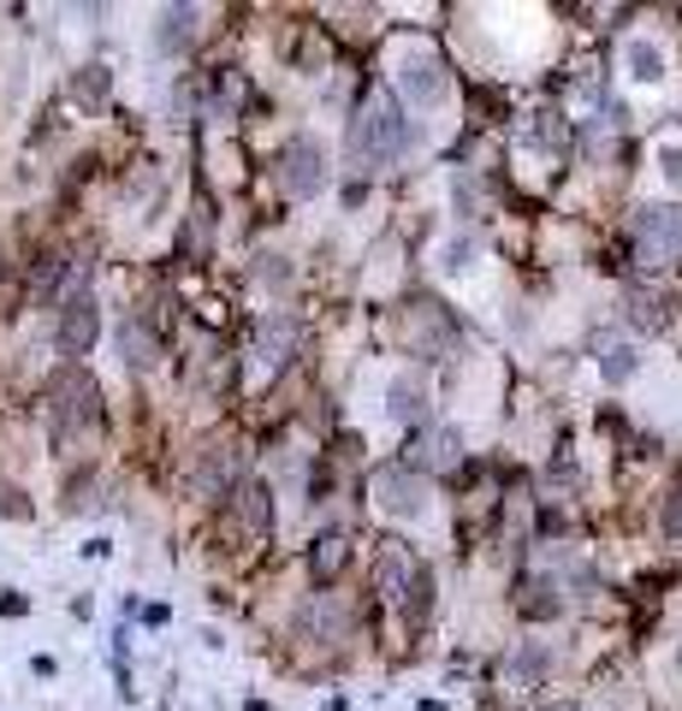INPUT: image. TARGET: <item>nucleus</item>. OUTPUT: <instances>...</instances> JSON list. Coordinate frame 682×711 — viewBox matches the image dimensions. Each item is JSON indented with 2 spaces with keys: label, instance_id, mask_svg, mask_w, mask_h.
<instances>
[{
  "label": "nucleus",
  "instance_id": "ddd939ff",
  "mask_svg": "<svg viewBox=\"0 0 682 711\" xmlns=\"http://www.w3.org/2000/svg\"><path fill=\"white\" fill-rule=\"evenodd\" d=\"M386 409L398 415V421H421V386H409V379H391V392H386Z\"/></svg>",
  "mask_w": 682,
  "mask_h": 711
},
{
  "label": "nucleus",
  "instance_id": "39448f33",
  "mask_svg": "<svg viewBox=\"0 0 682 711\" xmlns=\"http://www.w3.org/2000/svg\"><path fill=\"white\" fill-rule=\"evenodd\" d=\"M374 492H380V505L391 516H421V510H428V480L409 475L404 463L398 468H380V475H374Z\"/></svg>",
  "mask_w": 682,
  "mask_h": 711
},
{
  "label": "nucleus",
  "instance_id": "6ab92c4d",
  "mask_svg": "<svg viewBox=\"0 0 682 711\" xmlns=\"http://www.w3.org/2000/svg\"><path fill=\"white\" fill-rule=\"evenodd\" d=\"M125 351H131V368H149V362H155V344H149V333L143 326H125Z\"/></svg>",
  "mask_w": 682,
  "mask_h": 711
},
{
  "label": "nucleus",
  "instance_id": "4468645a",
  "mask_svg": "<svg viewBox=\"0 0 682 711\" xmlns=\"http://www.w3.org/2000/svg\"><path fill=\"white\" fill-rule=\"evenodd\" d=\"M629 78H641V83L664 78V60H659V48H647V42H629Z\"/></svg>",
  "mask_w": 682,
  "mask_h": 711
},
{
  "label": "nucleus",
  "instance_id": "dca6fc26",
  "mask_svg": "<svg viewBox=\"0 0 682 711\" xmlns=\"http://www.w3.org/2000/svg\"><path fill=\"white\" fill-rule=\"evenodd\" d=\"M292 338H297V326H292V321H267V326H262V356H267V362H285L279 351H285Z\"/></svg>",
  "mask_w": 682,
  "mask_h": 711
},
{
  "label": "nucleus",
  "instance_id": "f8f14e48",
  "mask_svg": "<svg viewBox=\"0 0 682 711\" xmlns=\"http://www.w3.org/2000/svg\"><path fill=\"white\" fill-rule=\"evenodd\" d=\"M237 516H244V528L267 534V528H273V505H267V487H244V492H237Z\"/></svg>",
  "mask_w": 682,
  "mask_h": 711
},
{
  "label": "nucleus",
  "instance_id": "2eb2a0df",
  "mask_svg": "<svg viewBox=\"0 0 682 711\" xmlns=\"http://www.w3.org/2000/svg\"><path fill=\"white\" fill-rule=\"evenodd\" d=\"M629 321L635 326H664V303L653 291H629Z\"/></svg>",
  "mask_w": 682,
  "mask_h": 711
},
{
  "label": "nucleus",
  "instance_id": "7ed1b4c3",
  "mask_svg": "<svg viewBox=\"0 0 682 711\" xmlns=\"http://www.w3.org/2000/svg\"><path fill=\"white\" fill-rule=\"evenodd\" d=\"M635 237H641V262L664 267L682 255V214L676 207H641L635 214Z\"/></svg>",
  "mask_w": 682,
  "mask_h": 711
},
{
  "label": "nucleus",
  "instance_id": "4be33fe9",
  "mask_svg": "<svg viewBox=\"0 0 682 711\" xmlns=\"http://www.w3.org/2000/svg\"><path fill=\"white\" fill-rule=\"evenodd\" d=\"M664 179L682 184V149H664Z\"/></svg>",
  "mask_w": 682,
  "mask_h": 711
},
{
  "label": "nucleus",
  "instance_id": "9b49d317",
  "mask_svg": "<svg viewBox=\"0 0 682 711\" xmlns=\"http://www.w3.org/2000/svg\"><path fill=\"white\" fill-rule=\"evenodd\" d=\"M345 540H338V534H327V540H315V551H309V569H315V581H333L338 569H345Z\"/></svg>",
  "mask_w": 682,
  "mask_h": 711
},
{
  "label": "nucleus",
  "instance_id": "5701e85b",
  "mask_svg": "<svg viewBox=\"0 0 682 711\" xmlns=\"http://www.w3.org/2000/svg\"><path fill=\"white\" fill-rule=\"evenodd\" d=\"M558 711H570V705H558Z\"/></svg>",
  "mask_w": 682,
  "mask_h": 711
},
{
  "label": "nucleus",
  "instance_id": "423d86ee",
  "mask_svg": "<svg viewBox=\"0 0 682 711\" xmlns=\"http://www.w3.org/2000/svg\"><path fill=\"white\" fill-rule=\"evenodd\" d=\"M409 581H421L416 576V558H409L404 546H386L380 563H374V587H380L391 605H409Z\"/></svg>",
  "mask_w": 682,
  "mask_h": 711
},
{
  "label": "nucleus",
  "instance_id": "a211bd4d",
  "mask_svg": "<svg viewBox=\"0 0 682 711\" xmlns=\"http://www.w3.org/2000/svg\"><path fill=\"white\" fill-rule=\"evenodd\" d=\"M191 19H196V12H191V7H179V12H166V30H161V48H184V37H191Z\"/></svg>",
  "mask_w": 682,
  "mask_h": 711
},
{
  "label": "nucleus",
  "instance_id": "6e6552de",
  "mask_svg": "<svg viewBox=\"0 0 682 711\" xmlns=\"http://www.w3.org/2000/svg\"><path fill=\"white\" fill-rule=\"evenodd\" d=\"M60 344H65V351H90V344H95V303L90 297H72V303H65V315H60Z\"/></svg>",
  "mask_w": 682,
  "mask_h": 711
},
{
  "label": "nucleus",
  "instance_id": "aec40b11",
  "mask_svg": "<svg viewBox=\"0 0 682 711\" xmlns=\"http://www.w3.org/2000/svg\"><path fill=\"white\" fill-rule=\"evenodd\" d=\"M600 368H605V379H611V386H623V379H629V374H635V356H629V351H623V344H611V351H605V362H600Z\"/></svg>",
  "mask_w": 682,
  "mask_h": 711
},
{
  "label": "nucleus",
  "instance_id": "b1692460",
  "mask_svg": "<svg viewBox=\"0 0 682 711\" xmlns=\"http://www.w3.org/2000/svg\"><path fill=\"white\" fill-rule=\"evenodd\" d=\"M676 658H682V652H676Z\"/></svg>",
  "mask_w": 682,
  "mask_h": 711
},
{
  "label": "nucleus",
  "instance_id": "20e7f679",
  "mask_svg": "<svg viewBox=\"0 0 682 711\" xmlns=\"http://www.w3.org/2000/svg\"><path fill=\"white\" fill-rule=\"evenodd\" d=\"M279 184L292 190V196H315V190L327 184V154H320V143L297 136V143L279 154Z\"/></svg>",
  "mask_w": 682,
  "mask_h": 711
},
{
  "label": "nucleus",
  "instance_id": "1a4fd4ad",
  "mask_svg": "<svg viewBox=\"0 0 682 711\" xmlns=\"http://www.w3.org/2000/svg\"><path fill=\"white\" fill-rule=\"evenodd\" d=\"M404 90H409V101H439L446 95V78H439V65L434 60H404Z\"/></svg>",
  "mask_w": 682,
  "mask_h": 711
},
{
  "label": "nucleus",
  "instance_id": "412c9836",
  "mask_svg": "<svg viewBox=\"0 0 682 711\" xmlns=\"http://www.w3.org/2000/svg\"><path fill=\"white\" fill-rule=\"evenodd\" d=\"M664 534H671V540L682 546V492L671 498V510H664Z\"/></svg>",
  "mask_w": 682,
  "mask_h": 711
},
{
  "label": "nucleus",
  "instance_id": "0eeeda50",
  "mask_svg": "<svg viewBox=\"0 0 682 711\" xmlns=\"http://www.w3.org/2000/svg\"><path fill=\"white\" fill-rule=\"evenodd\" d=\"M457 433H446V427H428V433H416L409 439V457H404V468L416 463V468H446V463H457Z\"/></svg>",
  "mask_w": 682,
  "mask_h": 711
},
{
  "label": "nucleus",
  "instance_id": "f3484780",
  "mask_svg": "<svg viewBox=\"0 0 682 711\" xmlns=\"http://www.w3.org/2000/svg\"><path fill=\"white\" fill-rule=\"evenodd\" d=\"M552 611H558V587H546V581H528L522 617H552Z\"/></svg>",
  "mask_w": 682,
  "mask_h": 711
},
{
  "label": "nucleus",
  "instance_id": "f257e3e1",
  "mask_svg": "<svg viewBox=\"0 0 682 711\" xmlns=\"http://www.w3.org/2000/svg\"><path fill=\"white\" fill-rule=\"evenodd\" d=\"M404 143H409V119H404V108L391 101L386 90H374L368 95V108L356 113V125H350V161H356V172H380V166H391L404 154Z\"/></svg>",
  "mask_w": 682,
  "mask_h": 711
},
{
  "label": "nucleus",
  "instance_id": "9d476101",
  "mask_svg": "<svg viewBox=\"0 0 682 711\" xmlns=\"http://www.w3.org/2000/svg\"><path fill=\"white\" fill-rule=\"evenodd\" d=\"M232 480V450L226 445H202V463H196V487L202 492H220Z\"/></svg>",
  "mask_w": 682,
  "mask_h": 711
},
{
  "label": "nucleus",
  "instance_id": "f03ea898",
  "mask_svg": "<svg viewBox=\"0 0 682 711\" xmlns=\"http://www.w3.org/2000/svg\"><path fill=\"white\" fill-rule=\"evenodd\" d=\"M101 421V392L90 374H65L54 386V433L72 439V433H90Z\"/></svg>",
  "mask_w": 682,
  "mask_h": 711
}]
</instances>
